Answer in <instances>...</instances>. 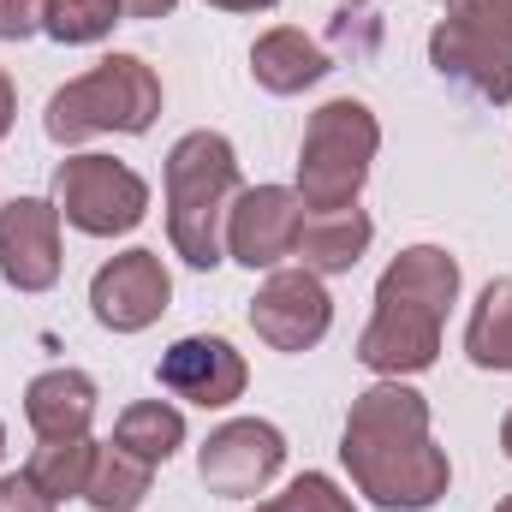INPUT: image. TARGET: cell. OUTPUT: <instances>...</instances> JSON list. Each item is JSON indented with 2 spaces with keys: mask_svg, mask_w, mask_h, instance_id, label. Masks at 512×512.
<instances>
[{
  "mask_svg": "<svg viewBox=\"0 0 512 512\" xmlns=\"http://www.w3.org/2000/svg\"><path fill=\"white\" fill-rule=\"evenodd\" d=\"M340 459L358 495H370L382 512H429L453 483L447 447L429 435V399L393 376L352 399Z\"/></svg>",
  "mask_w": 512,
  "mask_h": 512,
  "instance_id": "6da1fadb",
  "label": "cell"
},
{
  "mask_svg": "<svg viewBox=\"0 0 512 512\" xmlns=\"http://www.w3.org/2000/svg\"><path fill=\"white\" fill-rule=\"evenodd\" d=\"M12 114H18V96H12V78L0 72V137L12 131Z\"/></svg>",
  "mask_w": 512,
  "mask_h": 512,
  "instance_id": "484cf974",
  "label": "cell"
},
{
  "mask_svg": "<svg viewBox=\"0 0 512 512\" xmlns=\"http://www.w3.org/2000/svg\"><path fill=\"white\" fill-rule=\"evenodd\" d=\"M376 239V221L352 203V209H310L304 227H298V251L310 274H352L358 256L370 251Z\"/></svg>",
  "mask_w": 512,
  "mask_h": 512,
  "instance_id": "9a60e30c",
  "label": "cell"
},
{
  "mask_svg": "<svg viewBox=\"0 0 512 512\" xmlns=\"http://www.w3.org/2000/svg\"><path fill=\"white\" fill-rule=\"evenodd\" d=\"M256 512H292V507H286V501L274 495V501H262V507H256Z\"/></svg>",
  "mask_w": 512,
  "mask_h": 512,
  "instance_id": "f1b7e54d",
  "label": "cell"
},
{
  "mask_svg": "<svg viewBox=\"0 0 512 512\" xmlns=\"http://www.w3.org/2000/svg\"><path fill=\"white\" fill-rule=\"evenodd\" d=\"M209 6H221V12H268L280 0H209Z\"/></svg>",
  "mask_w": 512,
  "mask_h": 512,
  "instance_id": "4316f807",
  "label": "cell"
},
{
  "mask_svg": "<svg viewBox=\"0 0 512 512\" xmlns=\"http://www.w3.org/2000/svg\"><path fill=\"white\" fill-rule=\"evenodd\" d=\"M167 298H173V274L161 268V256L143 251V245L108 256L96 268V280H90V310L114 334H143L149 322H161Z\"/></svg>",
  "mask_w": 512,
  "mask_h": 512,
  "instance_id": "30bf717a",
  "label": "cell"
},
{
  "mask_svg": "<svg viewBox=\"0 0 512 512\" xmlns=\"http://www.w3.org/2000/svg\"><path fill=\"white\" fill-rule=\"evenodd\" d=\"M155 376H161V387H167L173 399H191V405H203V411H221V405L245 399V382H251L245 358H239L233 340H221V334H185V340H173V346L161 352Z\"/></svg>",
  "mask_w": 512,
  "mask_h": 512,
  "instance_id": "7c38bea8",
  "label": "cell"
},
{
  "mask_svg": "<svg viewBox=\"0 0 512 512\" xmlns=\"http://www.w3.org/2000/svg\"><path fill=\"white\" fill-rule=\"evenodd\" d=\"M48 18V0H0V42H24L36 36Z\"/></svg>",
  "mask_w": 512,
  "mask_h": 512,
  "instance_id": "603a6c76",
  "label": "cell"
},
{
  "mask_svg": "<svg viewBox=\"0 0 512 512\" xmlns=\"http://www.w3.org/2000/svg\"><path fill=\"white\" fill-rule=\"evenodd\" d=\"M161 114V78L137 60V54H108L96 60L90 72H78L72 84H60L48 96V114H42V131L72 149L96 131H126V137H143Z\"/></svg>",
  "mask_w": 512,
  "mask_h": 512,
  "instance_id": "277c9868",
  "label": "cell"
},
{
  "mask_svg": "<svg viewBox=\"0 0 512 512\" xmlns=\"http://www.w3.org/2000/svg\"><path fill=\"white\" fill-rule=\"evenodd\" d=\"M54 209L90 239H120L149 215V185L114 155H66L54 167Z\"/></svg>",
  "mask_w": 512,
  "mask_h": 512,
  "instance_id": "52a82bcc",
  "label": "cell"
},
{
  "mask_svg": "<svg viewBox=\"0 0 512 512\" xmlns=\"http://www.w3.org/2000/svg\"><path fill=\"white\" fill-rule=\"evenodd\" d=\"M114 447H126L131 459H143V465H167L185 447V411L167 405V399H137L114 423Z\"/></svg>",
  "mask_w": 512,
  "mask_h": 512,
  "instance_id": "e0dca14e",
  "label": "cell"
},
{
  "mask_svg": "<svg viewBox=\"0 0 512 512\" xmlns=\"http://www.w3.org/2000/svg\"><path fill=\"white\" fill-rule=\"evenodd\" d=\"M0 459H6V423H0Z\"/></svg>",
  "mask_w": 512,
  "mask_h": 512,
  "instance_id": "f546056e",
  "label": "cell"
},
{
  "mask_svg": "<svg viewBox=\"0 0 512 512\" xmlns=\"http://www.w3.org/2000/svg\"><path fill=\"white\" fill-rule=\"evenodd\" d=\"M328 72H334V60H328L304 30H292V24L262 30L256 48H251V78L268 90V96H298V90L322 84Z\"/></svg>",
  "mask_w": 512,
  "mask_h": 512,
  "instance_id": "2e32d148",
  "label": "cell"
},
{
  "mask_svg": "<svg viewBox=\"0 0 512 512\" xmlns=\"http://www.w3.org/2000/svg\"><path fill=\"white\" fill-rule=\"evenodd\" d=\"M149 489H155V465H143V459H131L126 447H102L96 453V465H90V483H84V501L96 512H137L149 501Z\"/></svg>",
  "mask_w": 512,
  "mask_h": 512,
  "instance_id": "d6986e66",
  "label": "cell"
},
{
  "mask_svg": "<svg viewBox=\"0 0 512 512\" xmlns=\"http://www.w3.org/2000/svg\"><path fill=\"white\" fill-rule=\"evenodd\" d=\"M280 501H286L292 512H358V507H352V495H340V483H334V477H322V471L292 477Z\"/></svg>",
  "mask_w": 512,
  "mask_h": 512,
  "instance_id": "7402d4cb",
  "label": "cell"
},
{
  "mask_svg": "<svg viewBox=\"0 0 512 512\" xmlns=\"http://www.w3.org/2000/svg\"><path fill=\"white\" fill-rule=\"evenodd\" d=\"M0 274L18 292H48L60 280V209H54V197H12L0 209Z\"/></svg>",
  "mask_w": 512,
  "mask_h": 512,
  "instance_id": "4fadbf2b",
  "label": "cell"
},
{
  "mask_svg": "<svg viewBox=\"0 0 512 512\" xmlns=\"http://www.w3.org/2000/svg\"><path fill=\"white\" fill-rule=\"evenodd\" d=\"M96 453H102V441H90V435H78V441H42V447L30 453V465H24V477H30L54 507H60V501H84V483H90Z\"/></svg>",
  "mask_w": 512,
  "mask_h": 512,
  "instance_id": "ffe728a7",
  "label": "cell"
},
{
  "mask_svg": "<svg viewBox=\"0 0 512 512\" xmlns=\"http://www.w3.org/2000/svg\"><path fill=\"white\" fill-rule=\"evenodd\" d=\"M340 6H358V0H340Z\"/></svg>",
  "mask_w": 512,
  "mask_h": 512,
  "instance_id": "1f68e13d",
  "label": "cell"
},
{
  "mask_svg": "<svg viewBox=\"0 0 512 512\" xmlns=\"http://www.w3.org/2000/svg\"><path fill=\"white\" fill-rule=\"evenodd\" d=\"M120 18H126V6H120V0H48L42 30H48L54 42H66V48H84V42L114 36V24H120Z\"/></svg>",
  "mask_w": 512,
  "mask_h": 512,
  "instance_id": "44dd1931",
  "label": "cell"
},
{
  "mask_svg": "<svg viewBox=\"0 0 512 512\" xmlns=\"http://www.w3.org/2000/svg\"><path fill=\"white\" fill-rule=\"evenodd\" d=\"M239 191V155L221 131H185L167 149V239L191 268L227 262V209Z\"/></svg>",
  "mask_w": 512,
  "mask_h": 512,
  "instance_id": "3957f363",
  "label": "cell"
},
{
  "mask_svg": "<svg viewBox=\"0 0 512 512\" xmlns=\"http://www.w3.org/2000/svg\"><path fill=\"white\" fill-rule=\"evenodd\" d=\"M120 6H126V18H167L179 0H120Z\"/></svg>",
  "mask_w": 512,
  "mask_h": 512,
  "instance_id": "d4e9b609",
  "label": "cell"
},
{
  "mask_svg": "<svg viewBox=\"0 0 512 512\" xmlns=\"http://www.w3.org/2000/svg\"><path fill=\"white\" fill-rule=\"evenodd\" d=\"M429 66L471 96L512 102V0H447V18L429 30Z\"/></svg>",
  "mask_w": 512,
  "mask_h": 512,
  "instance_id": "8992f818",
  "label": "cell"
},
{
  "mask_svg": "<svg viewBox=\"0 0 512 512\" xmlns=\"http://www.w3.org/2000/svg\"><path fill=\"white\" fill-rule=\"evenodd\" d=\"M465 358L477 370L512 376V280H489L465 322Z\"/></svg>",
  "mask_w": 512,
  "mask_h": 512,
  "instance_id": "ac0fdd59",
  "label": "cell"
},
{
  "mask_svg": "<svg viewBox=\"0 0 512 512\" xmlns=\"http://www.w3.org/2000/svg\"><path fill=\"white\" fill-rule=\"evenodd\" d=\"M459 298V262L441 245H411L376 280V316L358 334V364L376 376H423L441 358V322Z\"/></svg>",
  "mask_w": 512,
  "mask_h": 512,
  "instance_id": "7a4b0ae2",
  "label": "cell"
},
{
  "mask_svg": "<svg viewBox=\"0 0 512 512\" xmlns=\"http://www.w3.org/2000/svg\"><path fill=\"white\" fill-rule=\"evenodd\" d=\"M376 149H382V126L358 96L322 102L298 143V203L304 209H352L370 179Z\"/></svg>",
  "mask_w": 512,
  "mask_h": 512,
  "instance_id": "5b68a950",
  "label": "cell"
},
{
  "mask_svg": "<svg viewBox=\"0 0 512 512\" xmlns=\"http://www.w3.org/2000/svg\"><path fill=\"white\" fill-rule=\"evenodd\" d=\"M286 465V435L262 417H233L221 429H209V441L197 447V477L209 483V495L221 501H251L262 495Z\"/></svg>",
  "mask_w": 512,
  "mask_h": 512,
  "instance_id": "ba28073f",
  "label": "cell"
},
{
  "mask_svg": "<svg viewBox=\"0 0 512 512\" xmlns=\"http://www.w3.org/2000/svg\"><path fill=\"white\" fill-rule=\"evenodd\" d=\"M0 512H54V501L18 471V477H0Z\"/></svg>",
  "mask_w": 512,
  "mask_h": 512,
  "instance_id": "cb8c5ba5",
  "label": "cell"
},
{
  "mask_svg": "<svg viewBox=\"0 0 512 512\" xmlns=\"http://www.w3.org/2000/svg\"><path fill=\"white\" fill-rule=\"evenodd\" d=\"M251 328L274 352H310L334 328V298L310 268H274L251 298Z\"/></svg>",
  "mask_w": 512,
  "mask_h": 512,
  "instance_id": "9c48e42d",
  "label": "cell"
},
{
  "mask_svg": "<svg viewBox=\"0 0 512 512\" xmlns=\"http://www.w3.org/2000/svg\"><path fill=\"white\" fill-rule=\"evenodd\" d=\"M495 512H512V495H507V501H501V507H495Z\"/></svg>",
  "mask_w": 512,
  "mask_h": 512,
  "instance_id": "4dcf8cb0",
  "label": "cell"
},
{
  "mask_svg": "<svg viewBox=\"0 0 512 512\" xmlns=\"http://www.w3.org/2000/svg\"><path fill=\"white\" fill-rule=\"evenodd\" d=\"M501 453H507V459H512V411H507V417H501Z\"/></svg>",
  "mask_w": 512,
  "mask_h": 512,
  "instance_id": "83f0119b",
  "label": "cell"
},
{
  "mask_svg": "<svg viewBox=\"0 0 512 512\" xmlns=\"http://www.w3.org/2000/svg\"><path fill=\"white\" fill-rule=\"evenodd\" d=\"M24 417L36 441H78L96 423V382L84 370H42L24 387Z\"/></svg>",
  "mask_w": 512,
  "mask_h": 512,
  "instance_id": "5bb4252c",
  "label": "cell"
},
{
  "mask_svg": "<svg viewBox=\"0 0 512 512\" xmlns=\"http://www.w3.org/2000/svg\"><path fill=\"white\" fill-rule=\"evenodd\" d=\"M298 227H304V203L286 185H245L227 209V256L239 268H280L298 251Z\"/></svg>",
  "mask_w": 512,
  "mask_h": 512,
  "instance_id": "8fae6325",
  "label": "cell"
}]
</instances>
